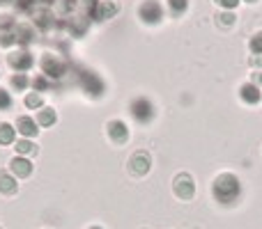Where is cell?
Segmentation results:
<instances>
[{"label":"cell","mask_w":262,"mask_h":229,"mask_svg":"<svg viewBox=\"0 0 262 229\" xmlns=\"http://www.w3.org/2000/svg\"><path fill=\"white\" fill-rule=\"evenodd\" d=\"M212 195L219 204H235L242 197V181L230 172H223L214 179Z\"/></svg>","instance_id":"cell-1"},{"label":"cell","mask_w":262,"mask_h":229,"mask_svg":"<svg viewBox=\"0 0 262 229\" xmlns=\"http://www.w3.org/2000/svg\"><path fill=\"white\" fill-rule=\"evenodd\" d=\"M78 83H81L83 92H85L88 96H92V99H99V96L106 92L104 81H101L95 71H90V69H81V73H78Z\"/></svg>","instance_id":"cell-2"},{"label":"cell","mask_w":262,"mask_h":229,"mask_svg":"<svg viewBox=\"0 0 262 229\" xmlns=\"http://www.w3.org/2000/svg\"><path fill=\"white\" fill-rule=\"evenodd\" d=\"M129 110L138 124H149V121L154 119V115H157V108H154V104L147 96H136V99L131 101Z\"/></svg>","instance_id":"cell-3"},{"label":"cell","mask_w":262,"mask_h":229,"mask_svg":"<svg viewBox=\"0 0 262 229\" xmlns=\"http://www.w3.org/2000/svg\"><path fill=\"white\" fill-rule=\"evenodd\" d=\"M138 16L143 23L147 26H157V23L163 21V7L159 0H145L143 5L138 7Z\"/></svg>","instance_id":"cell-4"},{"label":"cell","mask_w":262,"mask_h":229,"mask_svg":"<svg viewBox=\"0 0 262 229\" xmlns=\"http://www.w3.org/2000/svg\"><path fill=\"white\" fill-rule=\"evenodd\" d=\"M64 71H67V64H64L60 58H55V55H51V53H46L44 58H41V73H44L49 81L62 78Z\"/></svg>","instance_id":"cell-5"},{"label":"cell","mask_w":262,"mask_h":229,"mask_svg":"<svg viewBox=\"0 0 262 229\" xmlns=\"http://www.w3.org/2000/svg\"><path fill=\"white\" fill-rule=\"evenodd\" d=\"M7 64L14 69V71L26 73V71H30V67L35 64V58L30 55V50L21 48V50H14V53L7 55Z\"/></svg>","instance_id":"cell-6"},{"label":"cell","mask_w":262,"mask_h":229,"mask_svg":"<svg viewBox=\"0 0 262 229\" xmlns=\"http://www.w3.org/2000/svg\"><path fill=\"white\" fill-rule=\"evenodd\" d=\"M172 190H175V195L180 199H191L195 195V184L193 179H191V174H186V172H182V174L175 176V181H172Z\"/></svg>","instance_id":"cell-7"},{"label":"cell","mask_w":262,"mask_h":229,"mask_svg":"<svg viewBox=\"0 0 262 229\" xmlns=\"http://www.w3.org/2000/svg\"><path fill=\"white\" fill-rule=\"evenodd\" d=\"M118 9H120L118 3H113V0H97L90 16L95 18V21H108V18H113L115 14H118Z\"/></svg>","instance_id":"cell-8"},{"label":"cell","mask_w":262,"mask_h":229,"mask_svg":"<svg viewBox=\"0 0 262 229\" xmlns=\"http://www.w3.org/2000/svg\"><path fill=\"white\" fill-rule=\"evenodd\" d=\"M149 167H152V161H149V154H147V151H136L134 156H131V161H129L131 174L145 176V174L149 172Z\"/></svg>","instance_id":"cell-9"},{"label":"cell","mask_w":262,"mask_h":229,"mask_svg":"<svg viewBox=\"0 0 262 229\" xmlns=\"http://www.w3.org/2000/svg\"><path fill=\"white\" fill-rule=\"evenodd\" d=\"M106 131H108V138L113 140V142H118V144H122V142H127L129 140V129H127V124H124L122 119L108 121Z\"/></svg>","instance_id":"cell-10"},{"label":"cell","mask_w":262,"mask_h":229,"mask_svg":"<svg viewBox=\"0 0 262 229\" xmlns=\"http://www.w3.org/2000/svg\"><path fill=\"white\" fill-rule=\"evenodd\" d=\"M14 126H16L18 133H21L23 138H28V140L35 138V135L39 133V129H37V126H39V124H37V119H32V117H28V115L18 117L16 124H14Z\"/></svg>","instance_id":"cell-11"},{"label":"cell","mask_w":262,"mask_h":229,"mask_svg":"<svg viewBox=\"0 0 262 229\" xmlns=\"http://www.w3.org/2000/svg\"><path fill=\"white\" fill-rule=\"evenodd\" d=\"M9 172L16 174L18 179H26V176L32 174V165L26 156H16V158H12V163H9Z\"/></svg>","instance_id":"cell-12"},{"label":"cell","mask_w":262,"mask_h":229,"mask_svg":"<svg viewBox=\"0 0 262 229\" xmlns=\"http://www.w3.org/2000/svg\"><path fill=\"white\" fill-rule=\"evenodd\" d=\"M239 96H242V101H244V104H251V106L260 104L262 94H260L258 83H244V85L239 87Z\"/></svg>","instance_id":"cell-13"},{"label":"cell","mask_w":262,"mask_h":229,"mask_svg":"<svg viewBox=\"0 0 262 229\" xmlns=\"http://www.w3.org/2000/svg\"><path fill=\"white\" fill-rule=\"evenodd\" d=\"M14 35H16V41L18 46H28L35 41V30H32L28 23H21V26L14 28Z\"/></svg>","instance_id":"cell-14"},{"label":"cell","mask_w":262,"mask_h":229,"mask_svg":"<svg viewBox=\"0 0 262 229\" xmlns=\"http://www.w3.org/2000/svg\"><path fill=\"white\" fill-rule=\"evenodd\" d=\"M18 188L16 179L12 176V172H0V193L3 195H14Z\"/></svg>","instance_id":"cell-15"},{"label":"cell","mask_w":262,"mask_h":229,"mask_svg":"<svg viewBox=\"0 0 262 229\" xmlns=\"http://www.w3.org/2000/svg\"><path fill=\"white\" fill-rule=\"evenodd\" d=\"M55 121H58V113H55L53 108H41V110H39V115H37V124L44 126V129L53 126Z\"/></svg>","instance_id":"cell-16"},{"label":"cell","mask_w":262,"mask_h":229,"mask_svg":"<svg viewBox=\"0 0 262 229\" xmlns=\"http://www.w3.org/2000/svg\"><path fill=\"white\" fill-rule=\"evenodd\" d=\"M16 140V126L12 124H0V144H12Z\"/></svg>","instance_id":"cell-17"},{"label":"cell","mask_w":262,"mask_h":229,"mask_svg":"<svg viewBox=\"0 0 262 229\" xmlns=\"http://www.w3.org/2000/svg\"><path fill=\"white\" fill-rule=\"evenodd\" d=\"M14 149H16V154H18V156H32V154L37 151L35 142H32V140H28V138L18 140V142L14 144Z\"/></svg>","instance_id":"cell-18"},{"label":"cell","mask_w":262,"mask_h":229,"mask_svg":"<svg viewBox=\"0 0 262 229\" xmlns=\"http://www.w3.org/2000/svg\"><path fill=\"white\" fill-rule=\"evenodd\" d=\"M168 9L172 16H182L189 9V0H168Z\"/></svg>","instance_id":"cell-19"},{"label":"cell","mask_w":262,"mask_h":229,"mask_svg":"<svg viewBox=\"0 0 262 229\" xmlns=\"http://www.w3.org/2000/svg\"><path fill=\"white\" fill-rule=\"evenodd\" d=\"M30 85H32V90L37 92V94H39V92H46L51 87V81L46 76H37V78H32L30 81Z\"/></svg>","instance_id":"cell-20"},{"label":"cell","mask_w":262,"mask_h":229,"mask_svg":"<svg viewBox=\"0 0 262 229\" xmlns=\"http://www.w3.org/2000/svg\"><path fill=\"white\" fill-rule=\"evenodd\" d=\"M28 85H30V78H28L26 73H14V76H12V87H14V90L21 92V90H26Z\"/></svg>","instance_id":"cell-21"},{"label":"cell","mask_w":262,"mask_h":229,"mask_svg":"<svg viewBox=\"0 0 262 229\" xmlns=\"http://www.w3.org/2000/svg\"><path fill=\"white\" fill-rule=\"evenodd\" d=\"M69 28H72V32L76 37H81L83 32H88V21L85 18H74V21L69 23Z\"/></svg>","instance_id":"cell-22"},{"label":"cell","mask_w":262,"mask_h":229,"mask_svg":"<svg viewBox=\"0 0 262 229\" xmlns=\"http://www.w3.org/2000/svg\"><path fill=\"white\" fill-rule=\"evenodd\" d=\"M41 104H44V101H41V94H37V92H30V94L26 96V106H28L30 110L41 108Z\"/></svg>","instance_id":"cell-23"},{"label":"cell","mask_w":262,"mask_h":229,"mask_svg":"<svg viewBox=\"0 0 262 229\" xmlns=\"http://www.w3.org/2000/svg\"><path fill=\"white\" fill-rule=\"evenodd\" d=\"M14 44H18L14 30L12 32H0V46H3V48H9V46H14Z\"/></svg>","instance_id":"cell-24"},{"label":"cell","mask_w":262,"mask_h":229,"mask_svg":"<svg viewBox=\"0 0 262 229\" xmlns=\"http://www.w3.org/2000/svg\"><path fill=\"white\" fill-rule=\"evenodd\" d=\"M14 28H16L14 18L9 16V14H3V16H0V32H12Z\"/></svg>","instance_id":"cell-25"},{"label":"cell","mask_w":262,"mask_h":229,"mask_svg":"<svg viewBox=\"0 0 262 229\" xmlns=\"http://www.w3.org/2000/svg\"><path fill=\"white\" fill-rule=\"evenodd\" d=\"M9 108H12V94L0 87V110H9Z\"/></svg>","instance_id":"cell-26"},{"label":"cell","mask_w":262,"mask_h":229,"mask_svg":"<svg viewBox=\"0 0 262 229\" xmlns=\"http://www.w3.org/2000/svg\"><path fill=\"white\" fill-rule=\"evenodd\" d=\"M251 50L255 55H262V32H258L255 37H251Z\"/></svg>","instance_id":"cell-27"},{"label":"cell","mask_w":262,"mask_h":229,"mask_svg":"<svg viewBox=\"0 0 262 229\" xmlns=\"http://www.w3.org/2000/svg\"><path fill=\"white\" fill-rule=\"evenodd\" d=\"M214 3H219L223 9H226V12H232V9H235L237 5L242 3V0H214Z\"/></svg>","instance_id":"cell-28"},{"label":"cell","mask_w":262,"mask_h":229,"mask_svg":"<svg viewBox=\"0 0 262 229\" xmlns=\"http://www.w3.org/2000/svg\"><path fill=\"white\" fill-rule=\"evenodd\" d=\"M16 7L21 12H32L35 9V0H16Z\"/></svg>","instance_id":"cell-29"},{"label":"cell","mask_w":262,"mask_h":229,"mask_svg":"<svg viewBox=\"0 0 262 229\" xmlns=\"http://www.w3.org/2000/svg\"><path fill=\"white\" fill-rule=\"evenodd\" d=\"M219 21H221V26H232L235 23V12H223L219 16Z\"/></svg>","instance_id":"cell-30"},{"label":"cell","mask_w":262,"mask_h":229,"mask_svg":"<svg viewBox=\"0 0 262 229\" xmlns=\"http://www.w3.org/2000/svg\"><path fill=\"white\" fill-rule=\"evenodd\" d=\"M251 67H262V55H255V58H251Z\"/></svg>","instance_id":"cell-31"},{"label":"cell","mask_w":262,"mask_h":229,"mask_svg":"<svg viewBox=\"0 0 262 229\" xmlns=\"http://www.w3.org/2000/svg\"><path fill=\"white\" fill-rule=\"evenodd\" d=\"M258 87H262V71L258 73Z\"/></svg>","instance_id":"cell-32"},{"label":"cell","mask_w":262,"mask_h":229,"mask_svg":"<svg viewBox=\"0 0 262 229\" xmlns=\"http://www.w3.org/2000/svg\"><path fill=\"white\" fill-rule=\"evenodd\" d=\"M0 3H5V5H7V3H16V0H0Z\"/></svg>","instance_id":"cell-33"},{"label":"cell","mask_w":262,"mask_h":229,"mask_svg":"<svg viewBox=\"0 0 262 229\" xmlns=\"http://www.w3.org/2000/svg\"><path fill=\"white\" fill-rule=\"evenodd\" d=\"M244 3H258V0H244Z\"/></svg>","instance_id":"cell-34"},{"label":"cell","mask_w":262,"mask_h":229,"mask_svg":"<svg viewBox=\"0 0 262 229\" xmlns=\"http://www.w3.org/2000/svg\"><path fill=\"white\" fill-rule=\"evenodd\" d=\"M90 229H101V227H90Z\"/></svg>","instance_id":"cell-35"}]
</instances>
